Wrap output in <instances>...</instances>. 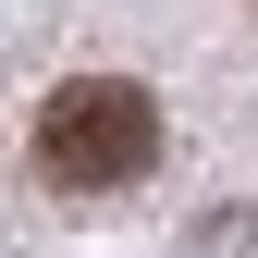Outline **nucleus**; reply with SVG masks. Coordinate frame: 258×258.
I'll use <instances>...</instances> for the list:
<instances>
[{
    "label": "nucleus",
    "instance_id": "1",
    "mask_svg": "<svg viewBox=\"0 0 258 258\" xmlns=\"http://www.w3.org/2000/svg\"><path fill=\"white\" fill-rule=\"evenodd\" d=\"M148 160H160V99H148V86H123V74L49 86V111H37V172H49V184L111 197V184L148 172Z\"/></svg>",
    "mask_w": 258,
    "mask_h": 258
}]
</instances>
